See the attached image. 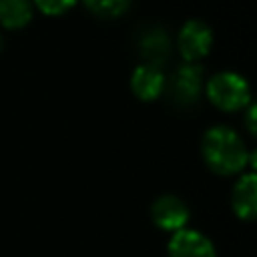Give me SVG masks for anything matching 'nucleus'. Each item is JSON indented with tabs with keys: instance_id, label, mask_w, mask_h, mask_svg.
<instances>
[{
	"instance_id": "f257e3e1",
	"label": "nucleus",
	"mask_w": 257,
	"mask_h": 257,
	"mask_svg": "<svg viewBox=\"0 0 257 257\" xmlns=\"http://www.w3.org/2000/svg\"><path fill=\"white\" fill-rule=\"evenodd\" d=\"M201 153L207 167L217 175H235L247 165L249 151L237 131L217 124L203 135Z\"/></svg>"
},
{
	"instance_id": "f03ea898",
	"label": "nucleus",
	"mask_w": 257,
	"mask_h": 257,
	"mask_svg": "<svg viewBox=\"0 0 257 257\" xmlns=\"http://www.w3.org/2000/svg\"><path fill=\"white\" fill-rule=\"evenodd\" d=\"M207 96L217 108L235 112L251 102V86L237 72H217L207 82Z\"/></svg>"
},
{
	"instance_id": "7ed1b4c3",
	"label": "nucleus",
	"mask_w": 257,
	"mask_h": 257,
	"mask_svg": "<svg viewBox=\"0 0 257 257\" xmlns=\"http://www.w3.org/2000/svg\"><path fill=\"white\" fill-rule=\"evenodd\" d=\"M151 217L159 229L175 233L179 229H185L189 221V207L177 195H161L151 207Z\"/></svg>"
},
{
	"instance_id": "20e7f679",
	"label": "nucleus",
	"mask_w": 257,
	"mask_h": 257,
	"mask_svg": "<svg viewBox=\"0 0 257 257\" xmlns=\"http://www.w3.org/2000/svg\"><path fill=\"white\" fill-rule=\"evenodd\" d=\"M213 44L211 28L201 20H189L179 32V50L187 62H197L209 54Z\"/></svg>"
},
{
	"instance_id": "39448f33",
	"label": "nucleus",
	"mask_w": 257,
	"mask_h": 257,
	"mask_svg": "<svg viewBox=\"0 0 257 257\" xmlns=\"http://www.w3.org/2000/svg\"><path fill=\"white\" fill-rule=\"evenodd\" d=\"M203 86V68L195 62L183 64L171 78L169 92L179 104H191L199 98Z\"/></svg>"
},
{
	"instance_id": "423d86ee",
	"label": "nucleus",
	"mask_w": 257,
	"mask_h": 257,
	"mask_svg": "<svg viewBox=\"0 0 257 257\" xmlns=\"http://www.w3.org/2000/svg\"><path fill=\"white\" fill-rule=\"evenodd\" d=\"M169 257H217L211 239L193 229H179L169 241Z\"/></svg>"
},
{
	"instance_id": "0eeeda50",
	"label": "nucleus",
	"mask_w": 257,
	"mask_h": 257,
	"mask_svg": "<svg viewBox=\"0 0 257 257\" xmlns=\"http://www.w3.org/2000/svg\"><path fill=\"white\" fill-rule=\"evenodd\" d=\"M231 207L243 221L257 219V173L243 175L231 193Z\"/></svg>"
},
{
	"instance_id": "6e6552de",
	"label": "nucleus",
	"mask_w": 257,
	"mask_h": 257,
	"mask_svg": "<svg viewBox=\"0 0 257 257\" xmlns=\"http://www.w3.org/2000/svg\"><path fill=\"white\" fill-rule=\"evenodd\" d=\"M131 88L141 100H155L165 88V76L159 66L141 64L131 76Z\"/></svg>"
},
{
	"instance_id": "1a4fd4ad",
	"label": "nucleus",
	"mask_w": 257,
	"mask_h": 257,
	"mask_svg": "<svg viewBox=\"0 0 257 257\" xmlns=\"http://www.w3.org/2000/svg\"><path fill=\"white\" fill-rule=\"evenodd\" d=\"M139 52L147 60V64H153V66L163 64L171 52V42H169L167 32L159 26H151L143 30L139 38Z\"/></svg>"
},
{
	"instance_id": "9d476101",
	"label": "nucleus",
	"mask_w": 257,
	"mask_h": 257,
	"mask_svg": "<svg viewBox=\"0 0 257 257\" xmlns=\"http://www.w3.org/2000/svg\"><path fill=\"white\" fill-rule=\"evenodd\" d=\"M32 16L28 0H0V22L8 28L24 26Z\"/></svg>"
},
{
	"instance_id": "9b49d317",
	"label": "nucleus",
	"mask_w": 257,
	"mask_h": 257,
	"mask_svg": "<svg viewBox=\"0 0 257 257\" xmlns=\"http://www.w3.org/2000/svg\"><path fill=\"white\" fill-rule=\"evenodd\" d=\"M84 4L90 8V12H94L96 16H102V18H116L120 16L131 0H84Z\"/></svg>"
},
{
	"instance_id": "f8f14e48",
	"label": "nucleus",
	"mask_w": 257,
	"mask_h": 257,
	"mask_svg": "<svg viewBox=\"0 0 257 257\" xmlns=\"http://www.w3.org/2000/svg\"><path fill=\"white\" fill-rule=\"evenodd\" d=\"M34 2L44 14H62L74 4V0H34Z\"/></svg>"
},
{
	"instance_id": "ddd939ff",
	"label": "nucleus",
	"mask_w": 257,
	"mask_h": 257,
	"mask_svg": "<svg viewBox=\"0 0 257 257\" xmlns=\"http://www.w3.org/2000/svg\"><path fill=\"white\" fill-rule=\"evenodd\" d=\"M245 124L249 128V133L253 137H257V102H253L247 110V116H245Z\"/></svg>"
},
{
	"instance_id": "4468645a",
	"label": "nucleus",
	"mask_w": 257,
	"mask_h": 257,
	"mask_svg": "<svg viewBox=\"0 0 257 257\" xmlns=\"http://www.w3.org/2000/svg\"><path fill=\"white\" fill-rule=\"evenodd\" d=\"M247 165H249V167H251V169L257 173V149L249 153V157H247Z\"/></svg>"
},
{
	"instance_id": "2eb2a0df",
	"label": "nucleus",
	"mask_w": 257,
	"mask_h": 257,
	"mask_svg": "<svg viewBox=\"0 0 257 257\" xmlns=\"http://www.w3.org/2000/svg\"><path fill=\"white\" fill-rule=\"evenodd\" d=\"M0 50H2V36H0Z\"/></svg>"
}]
</instances>
